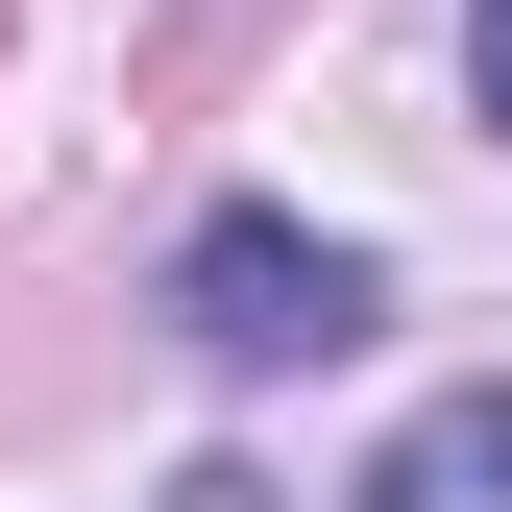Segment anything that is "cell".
I'll return each mask as SVG.
<instances>
[{
    "label": "cell",
    "instance_id": "1",
    "mask_svg": "<svg viewBox=\"0 0 512 512\" xmlns=\"http://www.w3.org/2000/svg\"><path fill=\"white\" fill-rule=\"evenodd\" d=\"M366 317H391V269L317 244V220H269V196H220L196 244H171V342H196L220 391H293V366H342Z\"/></svg>",
    "mask_w": 512,
    "mask_h": 512
},
{
    "label": "cell",
    "instance_id": "2",
    "mask_svg": "<svg viewBox=\"0 0 512 512\" xmlns=\"http://www.w3.org/2000/svg\"><path fill=\"white\" fill-rule=\"evenodd\" d=\"M342 512H512V366H488V391H439V415H415Z\"/></svg>",
    "mask_w": 512,
    "mask_h": 512
},
{
    "label": "cell",
    "instance_id": "3",
    "mask_svg": "<svg viewBox=\"0 0 512 512\" xmlns=\"http://www.w3.org/2000/svg\"><path fill=\"white\" fill-rule=\"evenodd\" d=\"M464 98H488V122H512V0H464Z\"/></svg>",
    "mask_w": 512,
    "mask_h": 512
}]
</instances>
